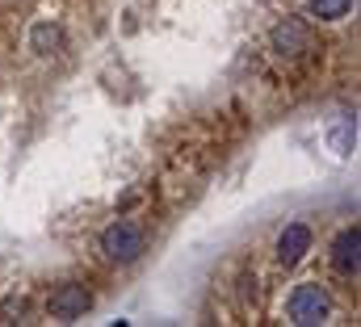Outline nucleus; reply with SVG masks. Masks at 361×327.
<instances>
[{"label":"nucleus","instance_id":"2","mask_svg":"<svg viewBox=\"0 0 361 327\" xmlns=\"http://www.w3.org/2000/svg\"><path fill=\"white\" fill-rule=\"evenodd\" d=\"M328 311H332V302H328V290H324L319 281H302V285H294V294H290V302H286L290 323H298V327L324 323Z\"/></svg>","mask_w":361,"mask_h":327},{"label":"nucleus","instance_id":"5","mask_svg":"<svg viewBox=\"0 0 361 327\" xmlns=\"http://www.w3.org/2000/svg\"><path fill=\"white\" fill-rule=\"evenodd\" d=\"M51 315L59 319V323H76V319H85L92 307V294L80 285V281H68V285H59L55 294H51Z\"/></svg>","mask_w":361,"mask_h":327},{"label":"nucleus","instance_id":"1","mask_svg":"<svg viewBox=\"0 0 361 327\" xmlns=\"http://www.w3.org/2000/svg\"><path fill=\"white\" fill-rule=\"evenodd\" d=\"M101 256L109 260V264H135L143 252H147V231L139 227V223H130V218H118V223H109L105 231H101Z\"/></svg>","mask_w":361,"mask_h":327},{"label":"nucleus","instance_id":"3","mask_svg":"<svg viewBox=\"0 0 361 327\" xmlns=\"http://www.w3.org/2000/svg\"><path fill=\"white\" fill-rule=\"evenodd\" d=\"M311 47H315V38H311V25L302 17H281L269 30V51L277 59H302Z\"/></svg>","mask_w":361,"mask_h":327},{"label":"nucleus","instance_id":"7","mask_svg":"<svg viewBox=\"0 0 361 327\" xmlns=\"http://www.w3.org/2000/svg\"><path fill=\"white\" fill-rule=\"evenodd\" d=\"M30 42H34L38 55H55V51L63 47V25H59V21H42V25H34Z\"/></svg>","mask_w":361,"mask_h":327},{"label":"nucleus","instance_id":"4","mask_svg":"<svg viewBox=\"0 0 361 327\" xmlns=\"http://www.w3.org/2000/svg\"><path fill=\"white\" fill-rule=\"evenodd\" d=\"M311 247H315V235H311L307 223H286L281 235H277V244H273V252H277V264L281 269H294V264L307 260Z\"/></svg>","mask_w":361,"mask_h":327},{"label":"nucleus","instance_id":"9","mask_svg":"<svg viewBox=\"0 0 361 327\" xmlns=\"http://www.w3.org/2000/svg\"><path fill=\"white\" fill-rule=\"evenodd\" d=\"M353 143H357V122H353V118H345V122L332 130V147H336V156H349V152H353Z\"/></svg>","mask_w":361,"mask_h":327},{"label":"nucleus","instance_id":"8","mask_svg":"<svg viewBox=\"0 0 361 327\" xmlns=\"http://www.w3.org/2000/svg\"><path fill=\"white\" fill-rule=\"evenodd\" d=\"M307 8H311V17H319V21H341V17H349L353 0H307Z\"/></svg>","mask_w":361,"mask_h":327},{"label":"nucleus","instance_id":"6","mask_svg":"<svg viewBox=\"0 0 361 327\" xmlns=\"http://www.w3.org/2000/svg\"><path fill=\"white\" fill-rule=\"evenodd\" d=\"M332 264H336V273H341L345 281H357V264H361V231H357V223L345 227V231L336 235V244H332Z\"/></svg>","mask_w":361,"mask_h":327}]
</instances>
